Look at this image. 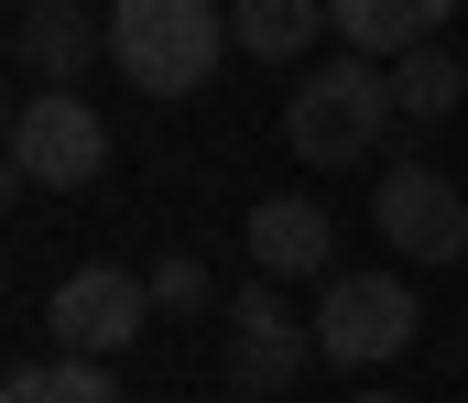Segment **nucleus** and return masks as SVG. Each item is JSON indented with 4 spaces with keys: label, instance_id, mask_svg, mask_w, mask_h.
<instances>
[{
    "label": "nucleus",
    "instance_id": "f257e3e1",
    "mask_svg": "<svg viewBox=\"0 0 468 403\" xmlns=\"http://www.w3.org/2000/svg\"><path fill=\"white\" fill-rule=\"evenodd\" d=\"M110 66L142 99H197L229 55V11L218 0H110Z\"/></svg>",
    "mask_w": 468,
    "mask_h": 403
},
{
    "label": "nucleus",
    "instance_id": "f03ea898",
    "mask_svg": "<svg viewBox=\"0 0 468 403\" xmlns=\"http://www.w3.org/2000/svg\"><path fill=\"white\" fill-rule=\"evenodd\" d=\"M392 121H403V110H392V66H370V55H327V66L294 88L283 142H294V164L338 175V164H370Z\"/></svg>",
    "mask_w": 468,
    "mask_h": 403
},
{
    "label": "nucleus",
    "instance_id": "7ed1b4c3",
    "mask_svg": "<svg viewBox=\"0 0 468 403\" xmlns=\"http://www.w3.org/2000/svg\"><path fill=\"white\" fill-rule=\"evenodd\" d=\"M305 316H316V360H338V371H381V360H403L414 327H425V305H414L403 272H327V294H316Z\"/></svg>",
    "mask_w": 468,
    "mask_h": 403
},
{
    "label": "nucleus",
    "instance_id": "20e7f679",
    "mask_svg": "<svg viewBox=\"0 0 468 403\" xmlns=\"http://www.w3.org/2000/svg\"><path fill=\"white\" fill-rule=\"evenodd\" d=\"M110 175V121L77 99V88H33L11 110V186H99Z\"/></svg>",
    "mask_w": 468,
    "mask_h": 403
},
{
    "label": "nucleus",
    "instance_id": "39448f33",
    "mask_svg": "<svg viewBox=\"0 0 468 403\" xmlns=\"http://www.w3.org/2000/svg\"><path fill=\"white\" fill-rule=\"evenodd\" d=\"M316 371V316L283 294V283H239L229 294V393H294Z\"/></svg>",
    "mask_w": 468,
    "mask_h": 403
},
{
    "label": "nucleus",
    "instance_id": "423d86ee",
    "mask_svg": "<svg viewBox=\"0 0 468 403\" xmlns=\"http://www.w3.org/2000/svg\"><path fill=\"white\" fill-rule=\"evenodd\" d=\"M44 327H55L66 360H110V349H131V338L153 327V283L120 272V262H77L55 294H44Z\"/></svg>",
    "mask_w": 468,
    "mask_h": 403
},
{
    "label": "nucleus",
    "instance_id": "0eeeda50",
    "mask_svg": "<svg viewBox=\"0 0 468 403\" xmlns=\"http://www.w3.org/2000/svg\"><path fill=\"white\" fill-rule=\"evenodd\" d=\"M370 218H381V240L403 262H468V196L436 164H392L381 196H370Z\"/></svg>",
    "mask_w": 468,
    "mask_h": 403
},
{
    "label": "nucleus",
    "instance_id": "6e6552de",
    "mask_svg": "<svg viewBox=\"0 0 468 403\" xmlns=\"http://www.w3.org/2000/svg\"><path fill=\"white\" fill-rule=\"evenodd\" d=\"M239 240H250V272L261 283H327L338 272V218L316 207V196H261L250 218H239Z\"/></svg>",
    "mask_w": 468,
    "mask_h": 403
},
{
    "label": "nucleus",
    "instance_id": "1a4fd4ad",
    "mask_svg": "<svg viewBox=\"0 0 468 403\" xmlns=\"http://www.w3.org/2000/svg\"><path fill=\"white\" fill-rule=\"evenodd\" d=\"M11 55H22V77H33V88H77V77L110 55V22H88L77 0H33V11H22V33H11Z\"/></svg>",
    "mask_w": 468,
    "mask_h": 403
},
{
    "label": "nucleus",
    "instance_id": "9d476101",
    "mask_svg": "<svg viewBox=\"0 0 468 403\" xmlns=\"http://www.w3.org/2000/svg\"><path fill=\"white\" fill-rule=\"evenodd\" d=\"M327 33H338V55L403 66L414 44H436V11L425 0H327Z\"/></svg>",
    "mask_w": 468,
    "mask_h": 403
},
{
    "label": "nucleus",
    "instance_id": "9b49d317",
    "mask_svg": "<svg viewBox=\"0 0 468 403\" xmlns=\"http://www.w3.org/2000/svg\"><path fill=\"white\" fill-rule=\"evenodd\" d=\"M316 33H327V0H239L229 11V44L250 66H294Z\"/></svg>",
    "mask_w": 468,
    "mask_h": 403
},
{
    "label": "nucleus",
    "instance_id": "f8f14e48",
    "mask_svg": "<svg viewBox=\"0 0 468 403\" xmlns=\"http://www.w3.org/2000/svg\"><path fill=\"white\" fill-rule=\"evenodd\" d=\"M458 99H468V66L447 44H414V55L392 66V110H403V121H447Z\"/></svg>",
    "mask_w": 468,
    "mask_h": 403
},
{
    "label": "nucleus",
    "instance_id": "ddd939ff",
    "mask_svg": "<svg viewBox=\"0 0 468 403\" xmlns=\"http://www.w3.org/2000/svg\"><path fill=\"white\" fill-rule=\"evenodd\" d=\"M0 403H120V382L99 360H33V371H11Z\"/></svg>",
    "mask_w": 468,
    "mask_h": 403
},
{
    "label": "nucleus",
    "instance_id": "4468645a",
    "mask_svg": "<svg viewBox=\"0 0 468 403\" xmlns=\"http://www.w3.org/2000/svg\"><path fill=\"white\" fill-rule=\"evenodd\" d=\"M197 305H207V262H186V251H175V262L153 272V316H197Z\"/></svg>",
    "mask_w": 468,
    "mask_h": 403
},
{
    "label": "nucleus",
    "instance_id": "2eb2a0df",
    "mask_svg": "<svg viewBox=\"0 0 468 403\" xmlns=\"http://www.w3.org/2000/svg\"><path fill=\"white\" fill-rule=\"evenodd\" d=\"M425 11H436V33H447V22H458V0H425Z\"/></svg>",
    "mask_w": 468,
    "mask_h": 403
},
{
    "label": "nucleus",
    "instance_id": "dca6fc26",
    "mask_svg": "<svg viewBox=\"0 0 468 403\" xmlns=\"http://www.w3.org/2000/svg\"><path fill=\"white\" fill-rule=\"evenodd\" d=\"M359 403H403V393H359Z\"/></svg>",
    "mask_w": 468,
    "mask_h": 403
},
{
    "label": "nucleus",
    "instance_id": "f3484780",
    "mask_svg": "<svg viewBox=\"0 0 468 403\" xmlns=\"http://www.w3.org/2000/svg\"><path fill=\"white\" fill-rule=\"evenodd\" d=\"M229 403H261V393H229Z\"/></svg>",
    "mask_w": 468,
    "mask_h": 403
}]
</instances>
